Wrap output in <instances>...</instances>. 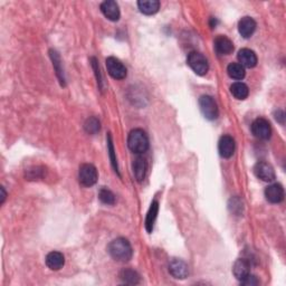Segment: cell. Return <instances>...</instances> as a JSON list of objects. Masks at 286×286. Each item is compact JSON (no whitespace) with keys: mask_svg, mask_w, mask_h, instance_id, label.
Returning a JSON list of instances; mask_svg holds the SVG:
<instances>
[{"mask_svg":"<svg viewBox=\"0 0 286 286\" xmlns=\"http://www.w3.org/2000/svg\"><path fill=\"white\" fill-rule=\"evenodd\" d=\"M251 133L257 139H260V140H268L272 136V128L270 122L263 119V117L256 119L251 123Z\"/></svg>","mask_w":286,"mask_h":286,"instance_id":"obj_6","label":"cell"},{"mask_svg":"<svg viewBox=\"0 0 286 286\" xmlns=\"http://www.w3.org/2000/svg\"><path fill=\"white\" fill-rule=\"evenodd\" d=\"M233 273L237 280L243 281L248 274H250V263L244 258L237 259L233 266Z\"/></svg>","mask_w":286,"mask_h":286,"instance_id":"obj_17","label":"cell"},{"mask_svg":"<svg viewBox=\"0 0 286 286\" xmlns=\"http://www.w3.org/2000/svg\"><path fill=\"white\" fill-rule=\"evenodd\" d=\"M132 168H133V174H134V177H136V179L139 182L143 181L146 175V168H148L145 159L138 157L136 160H134Z\"/></svg>","mask_w":286,"mask_h":286,"instance_id":"obj_20","label":"cell"},{"mask_svg":"<svg viewBox=\"0 0 286 286\" xmlns=\"http://www.w3.org/2000/svg\"><path fill=\"white\" fill-rule=\"evenodd\" d=\"M46 265L49 270L52 271H58L63 268L65 264V257L64 255L60 251H50V253L46 256Z\"/></svg>","mask_w":286,"mask_h":286,"instance_id":"obj_16","label":"cell"},{"mask_svg":"<svg viewBox=\"0 0 286 286\" xmlns=\"http://www.w3.org/2000/svg\"><path fill=\"white\" fill-rule=\"evenodd\" d=\"M100 121L96 119V117H90V119H87L85 124H84V129H85V131L90 134H95L100 131Z\"/></svg>","mask_w":286,"mask_h":286,"instance_id":"obj_26","label":"cell"},{"mask_svg":"<svg viewBox=\"0 0 286 286\" xmlns=\"http://www.w3.org/2000/svg\"><path fill=\"white\" fill-rule=\"evenodd\" d=\"M265 197L272 204H280L284 199V188L280 183H273L265 189Z\"/></svg>","mask_w":286,"mask_h":286,"instance_id":"obj_10","label":"cell"},{"mask_svg":"<svg viewBox=\"0 0 286 286\" xmlns=\"http://www.w3.org/2000/svg\"><path fill=\"white\" fill-rule=\"evenodd\" d=\"M138 7L142 14L144 15H154L159 11L160 2L158 0H141L138 2Z\"/></svg>","mask_w":286,"mask_h":286,"instance_id":"obj_19","label":"cell"},{"mask_svg":"<svg viewBox=\"0 0 286 286\" xmlns=\"http://www.w3.org/2000/svg\"><path fill=\"white\" fill-rule=\"evenodd\" d=\"M101 11L103 12V15L108 20H112V22H117L120 19L119 5L115 1H113V0H107V1L102 2Z\"/></svg>","mask_w":286,"mask_h":286,"instance_id":"obj_12","label":"cell"},{"mask_svg":"<svg viewBox=\"0 0 286 286\" xmlns=\"http://www.w3.org/2000/svg\"><path fill=\"white\" fill-rule=\"evenodd\" d=\"M187 63L188 65L190 66V69L195 72L197 75H200V76L207 74V72L209 70L207 58H206L203 54L198 52H191L189 54Z\"/></svg>","mask_w":286,"mask_h":286,"instance_id":"obj_3","label":"cell"},{"mask_svg":"<svg viewBox=\"0 0 286 286\" xmlns=\"http://www.w3.org/2000/svg\"><path fill=\"white\" fill-rule=\"evenodd\" d=\"M107 146H108V153H110L112 166H113V168H114L116 172H119V169H117V162H116L115 153H114V146H113V142H112V138L110 136V133H108V136H107Z\"/></svg>","mask_w":286,"mask_h":286,"instance_id":"obj_27","label":"cell"},{"mask_svg":"<svg viewBox=\"0 0 286 286\" xmlns=\"http://www.w3.org/2000/svg\"><path fill=\"white\" fill-rule=\"evenodd\" d=\"M99 179V174L96 168L90 163H84L79 167L78 171V180L79 183L84 187L94 186Z\"/></svg>","mask_w":286,"mask_h":286,"instance_id":"obj_4","label":"cell"},{"mask_svg":"<svg viewBox=\"0 0 286 286\" xmlns=\"http://www.w3.org/2000/svg\"><path fill=\"white\" fill-rule=\"evenodd\" d=\"M120 279L124 284L130 285H136L139 284V282H140V276H139L136 271L131 270V268H127V270L122 271L120 274Z\"/></svg>","mask_w":286,"mask_h":286,"instance_id":"obj_22","label":"cell"},{"mask_svg":"<svg viewBox=\"0 0 286 286\" xmlns=\"http://www.w3.org/2000/svg\"><path fill=\"white\" fill-rule=\"evenodd\" d=\"M158 212H159V203L157 200H154L150 206L149 212L148 214H146V219H145V229L149 234L152 233L154 222L155 220H157V217H158Z\"/></svg>","mask_w":286,"mask_h":286,"instance_id":"obj_18","label":"cell"},{"mask_svg":"<svg viewBox=\"0 0 286 286\" xmlns=\"http://www.w3.org/2000/svg\"><path fill=\"white\" fill-rule=\"evenodd\" d=\"M99 198L105 205H114L115 204V196L111 190L107 188H102L99 192Z\"/></svg>","mask_w":286,"mask_h":286,"instance_id":"obj_25","label":"cell"},{"mask_svg":"<svg viewBox=\"0 0 286 286\" xmlns=\"http://www.w3.org/2000/svg\"><path fill=\"white\" fill-rule=\"evenodd\" d=\"M214 50L218 55H229L234 50L233 41L226 36H218L214 39Z\"/></svg>","mask_w":286,"mask_h":286,"instance_id":"obj_15","label":"cell"},{"mask_svg":"<svg viewBox=\"0 0 286 286\" xmlns=\"http://www.w3.org/2000/svg\"><path fill=\"white\" fill-rule=\"evenodd\" d=\"M107 69L108 74L114 79H124L127 77V69L120 60L115 57H108L107 60Z\"/></svg>","mask_w":286,"mask_h":286,"instance_id":"obj_7","label":"cell"},{"mask_svg":"<svg viewBox=\"0 0 286 286\" xmlns=\"http://www.w3.org/2000/svg\"><path fill=\"white\" fill-rule=\"evenodd\" d=\"M256 31V22L251 17H243L238 23V32L244 38H250Z\"/></svg>","mask_w":286,"mask_h":286,"instance_id":"obj_14","label":"cell"},{"mask_svg":"<svg viewBox=\"0 0 286 286\" xmlns=\"http://www.w3.org/2000/svg\"><path fill=\"white\" fill-rule=\"evenodd\" d=\"M241 283L243 285H246V286H255V285H258L259 284V281L257 277L255 275H251V274H248L245 279L243 281H241Z\"/></svg>","mask_w":286,"mask_h":286,"instance_id":"obj_28","label":"cell"},{"mask_svg":"<svg viewBox=\"0 0 286 286\" xmlns=\"http://www.w3.org/2000/svg\"><path fill=\"white\" fill-rule=\"evenodd\" d=\"M227 72H228V75L234 79H243L245 77V67L242 66L239 63H231L227 67Z\"/></svg>","mask_w":286,"mask_h":286,"instance_id":"obj_23","label":"cell"},{"mask_svg":"<svg viewBox=\"0 0 286 286\" xmlns=\"http://www.w3.org/2000/svg\"><path fill=\"white\" fill-rule=\"evenodd\" d=\"M169 273L178 280H184L189 275L188 265L181 259L174 258L169 264Z\"/></svg>","mask_w":286,"mask_h":286,"instance_id":"obj_9","label":"cell"},{"mask_svg":"<svg viewBox=\"0 0 286 286\" xmlns=\"http://www.w3.org/2000/svg\"><path fill=\"white\" fill-rule=\"evenodd\" d=\"M235 140L233 137L230 136H222L218 143V150H219V154L222 158L228 159L235 152Z\"/></svg>","mask_w":286,"mask_h":286,"instance_id":"obj_11","label":"cell"},{"mask_svg":"<svg viewBox=\"0 0 286 286\" xmlns=\"http://www.w3.org/2000/svg\"><path fill=\"white\" fill-rule=\"evenodd\" d=\"M50 57H52L53 65L56 70L57 76L60 77L62 85H65V78H64V73H63V70L61 69V58L60 55L55 52V50H50Z\"/></svg>","mask_w":286,"mask_h":286,"instance_id":"obj_24","label":"cell"},{"mask_svg":"<svg viewBox=\"0 0 286 286\" xmlns=\"http://www.w3.org/2000/svg\"><path fill=\"white\" fill-rule=\"evenodd\" d=\"M254 172L258 179L263 180V181L271 182L275 179V171L274 168L272 167L268 162L259 161L256 163L254 168Z\"/></svg>","mask_w":286,"mask_h":286,"instance_id":"obj_8","label":"cell"},{"mask_svg":"<svg viewBox=\"0 0 286 286\" xmlns=\"http://www.w3.org/2000/svg\"><path fill=\"white\" fill-rule=\"evenodd\" d=\"M107 250L113 259L122 263L129 262L133 255L131 244H130L128 239L122 237L112 241L107 247Z\"/></svg>","mask_w":286,"mask_h":286,"instance_id":"obj_1","label":"cell"},{"mask_svg":"<svg viewBox=\"0 0 286 286\" xmlns=\"http://www.w3.org/2000/svg\"><path fill=\"white\" fill-rule=\"evenodd\" d=\"M128 146L133 153L141 154L149 149V139L146 133L141 129H134L128 137Z\"/></svg>","mask_w":286,"mask_h":286,"instance_id":"obj_2","label":"cell"},{"mask_svg":"<svg viewBox=\"0 0 286 286\" xmlns=\"http://www.w3.org/2000/svg\"><path fill=\"white\" fill-rule=\"evenodd\" d=\"M238 61L239 64L244 67H248V69H253L257 65V56H256L255 52L248 48H243L238 52Z\"/></svg>","mask_w":286,"mask_h":286,"instance_id":"obj_13","label":"cell"},{"mask_svg":"<svg viewBox=\"0 0 286 286\" xmlns=\"http://www.w3.org/2000/svg\"><path fill=\"white\" fill-rule=\"evenodd\" d=\"M1 193H2V196H1V201H0V204H3V201H5L6 199V192H5V189L1 188Z\"/></svg>","mask_w":286,"mask_h":286,"instance_id":"obj_29","label":"cell"},{"mask_svg":"<svg viewBox=\"0 0 286 286\" xmlns=\"http://www.w3.org/2000/svg\"><path fill=\"white\" fill-rule=\"evenodd\" d=\"M230 92L237 100H245L247 99L248 94H250L248 86L242 82L234 83L233 85L230 86Z\"/></svg>","mask_w":286,"mask_h":286,"instance_id":"obj_21","label":"cell"},{"mask_svg":"<svg viewBox=\"0 0 286 286\" xmlns=\"http://www.w3.org/2000/svg\"><path fill=\"white\" fill-rule=\"evenodd\" d=\"M199 107L200 111L203 113V115L207 120H216L219 114V111H218L217 103L214 102V98L209 95H203L200 96L199 99Z\"/></svg>","mask_w":286,"mask_h":286,"instance_id":"obj_5","label":"cell"}]
</instances>
